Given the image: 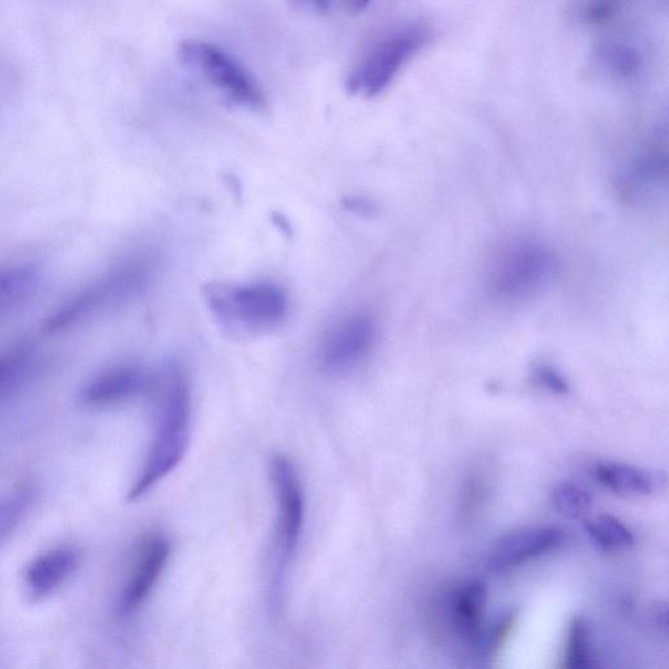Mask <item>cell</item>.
Returning <instances> with one entry per match:
<instances>
[{
    "label": "cell",
    "mask_w": 669,
    "mask_h": 669,
    "mask_svg": "<svg viewBox=\"0 0 669 669\" xmlns=\"http://www.w3.org/2000/svg\"><path fill=\"white\" fill-rule=\"evenodd\" d=\"M159 407L155 432L144 464L130 488L129 501H138L155 489L178 466L189 450L193 404L189 379L177 364L166 366L156 379Z\"/></svg>",
    "instance_id": "1"
},
{
    "label": "cell",
    "mask_w": 669,
    "mask_h": 669,
    "mask_svg": "<svg viewBox=\"0 0 669 669\" xmlns=\"http://www.w3.org/2000/svg\"><path fill=\"white\" fill-rule=\"evenodd\" d=\"M152 274L153 263L147 255H132L115 264L63 301L46 318L45 332L61 334L127 304L146 291Z\"/></svg>",
    "instance_id": "2"
},
{
    "label": "cell",
    "mask_w": 669,
    "mask_h": 669,
    "mask_svg": "<svg viewBox=\"0 0 669 669\" xmlns=\"http://www.w3.org/2000/svg\"><path fill=\"white\" fill-rule=\"evenodd\" d=\"M558 272L551 246L535 237H517L493 255L485 275L487 291L504 304H521L543 293Z\"/></svg>",
    "instance_id": "3"
},
{
    "label": "cell",
    "mask_w": 669,
    "mask_h": 669,
    "mask_svg": "<svg viewBox=\"0 0 669 669\" xmlns=\"http://www.w3.org/2000/svg\"><path fill=\"white\" fill-rule=\"evenodd\" d=\"M177 55L183 66L198 72L230 104L254 113L266 112L268 100L262 85L228 51L190 38L178 45Z\"/></svg>",
    "instance_id": "4"
},
{
    "label": "cell",
    "mask_w": 669,
    "mask_h": 669,
    "mask_svg": "<svg viewBox=\"0 0 669 669\" xmlns=\"http://www.w3.org/2000/svg\"><path fill=\"white\" fill-rule=\"evenodd\" d=\"M430 29L413 23L395 29L372 46L348 75L349 95L373 98L390 87L400 71L428 45Z\"/></svg>",
    "instance_id": "5"
},
{
    "label": "cell",
    "mask_w": 669,
    "mask_h": 669,
    "mask_svg": "<svg viewBox=\"0 0 669 669\" xmlns=\"http://www.w3.org/2000/svg\"><path fill=\"white\" fill-rule=\"evenodd\" d=\"M208 304L220 321L249 331L276 327L288 311V298L278 285L259 281L242 285H213Z\"/></svg>",
    "instance_id": "6"
},
{
    "label": "cell",
    "mask_w": 669,
    "mask_h": 669,
    "mask_svg": "<svg viewBox=\"0 0 669 669\" xmlns=\"http://www.w3.org/2000/svg\"><path fill=\"white\" fill-rule=\"evenodd\" d=\"M270 479L278 507L276 531V562L274 574L275 599H279L285 569L296 556L305 526V490L300 474L291 459L276 454L270 460Z\"/></svg>",
    "instance_id": "7"
},
{
    "label": "cell",
    "mask_w": 669,
    "mask_h": 669,
    "mask_svg": "<svg viewBox=\"0 0 669 669\" xmlns=\"http://www.w3.org/2000/svg\"><path fill=\"white\" fill-rule=\"evenodd\" d=\"M172 555V544L164 534L153 532L136 545L125 582L119 592V615L129 616L147 602L165 572Z\"/></svg>",
    "instance_id": "8"
},
{
    "label": "cell",
    "mask_w": 669,
    "mask_h": 669,
    "mask_svg": "<svg viewBox=\"0 0 669 669\" xmlns=\"http://www.w3.org/2000/svg\"><path fill=\"white\" fill-rule=\"evenodd\" d=\"M377 338V327L369 314L357 313L343 319L323 340L318 362L322 372L342 376L368 357Z\"/></svg>",
    "instance_id": "9"
},
{
    "label": "cell",
    "mask_w": 669,
    "mask_h": 669,
    "mask_svg": "<svg viewBox=\"0 0 669 669\" xmlns=\"http://www.w3.org/2000/svg\"><path fill=\"white\" fill-rule=\"evenodd\" d=\"M668 180V148L666 132L655 135L634 153L621 176L622 193L630 199H654L663 193Z\"/></svg>",
    "instance_id": "10"
},
{
    "label": "cell",
    "mask_w": 669,
    "mask_h": 669,
    "mask_svg": "<svg viewBox=\"0 0 669 669\" xmlns=\"http://www.w3.org/2000/svg\"><path fill=\"white\" fill-rule=\"evenodd\" d=\"M156 379L134 365H118L89 379L80 390L85 406L104 408L138 398L153 387Z\"/></svg>",
    "instance_id": "11"
},
{
    "label": "cell",
    "mask_w": 669,
    "mask_h": 669,
    "mask_svg": "<svg viewBox=\"0 0 669 669\" xmlns=\"http://www.w3.org/2000/svg\"><path fill=\"white\" fill-rule=\"evenodd\" d=\"M564 539V531L557 527H528L511 532L494 545L489 555V569L501 573L518 568L560 547Z\"/></svg>",
    "instance_id": "12"
},
{
    "label": "cell",
    "mask_w": 669,
    "mask_h": 669,
    "mask_svg": "<svg viewBox=\"0 0 669 669\" xmlns=\"http://www.w3.org/2000/svg\"><path fill=\"white\" fill-rule=\"evenodd\" d=\"M80 553L72 547H58L34 558L24 573L29 594L42 598L61 588L80 566Z\"/></svg>",
    "instance_id": "13"
},
{
    "label": "cell",
    "mask_w": 669,
    "mask_h": 669,
    "mask_svg": "<svg viewBox=\"0 0 669 669\" xmlns=\"http://www.w3.org/2000/svg\"><path fill=\"white\" fill-rule=\"evenodd\" d=\"M40 364V349L27 340L0 349V404L23 389L38 372Z\"/></svg>",
    "instance_id": "14"
},
{
    "label": "cell",
    "mask_w": 669,
    "mask_h": 669,
    "mask_svg": "<svg viewBox=\"0 0 669 669\" xmlns=\"http://www.w3.org/2000/svg\"><path fill=\"white\" fill-rule=\"evenodd\" d=\"M41 280V268L34 263L0 264V319L31 300Z\"/></svg>",
    "instance_id": "15"
},
{
    "label": "cell",
    "mask_w": 669,
    "mask_h": 669,
    "mask_svg": "<svg viewBox=\"0 0 669 669\" xmlns=\"http://www.w3.org/2000/svg\"><path fill=\"white\" fill-rule=\"evenodd\" d=\"M487 599L488 590L483 582L467 581L455 588L451 595V617L460 636L479 637Z\"/></svg>",
    "instance_id": "16"
},
{
    "label": "cell",
    "mask_w": 669,
    "mask_h": 669,
    "mask_svg": "<svg viewBox=\"0 0 669 669\" xmlns=\"http://www.w3.org/2000/svg\"><path fill=\"white\" fill-rule=\"evenodd\" d=\"M594 474L603 487L621 496H649L655 489L654 476L649 471L632 464L598 463Z\"/></svg>",
    "instance_id": "17"
},
{
    "label": "cell",
    "mask_w": 669,
    "mask_h": 669,
    "mask_svg": "<svg viewBox=\"0 0 669 669\" xmlns=\"http://www.w3.org/2000/svg\"><path fill=\"white\" fill-rule=\"evenodd\" d=\"M592 62L600 74L615 80H628L641 70L642 57L628 42L605 40L596 46Z\"/></svg>",
    "instance_id": "18"
},
{
    "label": "cell",
    "mask_w": 669,
    "mask_h": 669,
    "mask_svg": "<svg viewBox=\"0 0 669 669\" xmlns=\"http://www.w3.org/2000/svg\"><path fill=\"white\" fill-rule=\"evenodd\" d=\"M586 530L592 541L605 551H621L632 547L636 541L633 531L611 515H599L591 519L586 524Z\"/></svg>",
    "instance_id": "19"
},
{
    "label": "cell",
    "mask_w": 669,
    "mask_h": 669,
    "mask_svg": "<svg viewBox=\"0 0 669 669\" xmlns=\"http://www.w3.org/2000/svg\"><path fill=\"white\" fill-rule=\"evenodd\" d=\"M564 667L570 669H590L594 667L590 628H588L587 621L582 617L574 619L569 626Z\"/></svg>",
    "instance_id": "20"
},
{
    "label": "cell",
    "mask_w": 669,
    "mask_h": 669,
    "mask_svg": "<svg viewBox=\"0 0 669 669\" xmlns=\"http://www.w3.org/2000/svg\"><path fill=\"white\" fill-rule=\"evenodd\" d=\"M31 489L21 487L0 497V544L14 532L31 505Z\"/></svg>",
    "instance_id": "21"
},
{
    "label": "cell",
    "mask_w": 669,
    "mask_h": 669,
    "mask_svg": "<svg viewBox=\"0 0 669 669\" xmlns=\"http://www.w3.org/2000/svg\"><path fill=\"white\" fill-rule=\"evenodd\" d=\"M551 501L558 513L569 518L582 517L592 505L590 493L573 483L558 484L552 490Z\"/></svg>",
    "instance_id": "22"
},
{
    "label": "cell",
    "mask_w": 669,
    "mask_h": 669,
    "mask_svg": "<svg viewBox=\"0 0 669 669\" xmlns=\"http://www.w3.org/2000/svg\"><path fill=\"white\" fill-rule=\"evenodd\" d=\"M622 0H581L579 12L587 23H604L619 12Z\"/></svg>",
    "instance_id": "23"
},
{
    "label": "cell",
    "mask_w": 669,
    "mask_h": 669,
    "mask_svg": "<svg viewBox=\"0 0 669 669\" xmlns=\"http://www.w3.org/2000/svg\"><path fill=\"white\" fill-rule=\"evenodd\" d=\"M535 377L545 389L553 394L565 395L569 392V383L560 372L548 365H541L535 370Z\"/></svg>",
    "instance_id": "24"
},
{
    "label": "cell",
    "mask_w": 669,
    "mask_h": 669,
    "mask_svg": "<svg viewBox=\"0 0 669 669\" xmlns=\"http://www.w3.org/2000/svg\"><path fill=\"white\" fill-rule=\"evenodd\" d=\"M343 206L349 211L359 213V215H369V213L373 212L372 203L362 198H356V196L345 199Z\"/></svg>",
    "instance_id": "25"
},
{
    "label": "cell",
    "mask_w": 669,
    "mask_h": 669,
    "mask_svg": "<svg viewBox=\"0 0 669 669\" xmlns=\"http://www.w3.org/2000/svg\"><path fill=\"white\" fill-rule=\"evenodd\" d=\"M297 2L317 15H327L331 11L332 0H297Z\"/></svg>",
    "instance_id": "26"
},
{
    "label": "cell",
    "mask_w": 669,
    "mask_h": 669,
    "mask_svg": "<svg viewBox=\"0 0 669 669\" xmlns=\"http://www.w3.org/2000/svg\"><path fill=\"white\" fill-rule=\"evenodd\" d=\"M372 0H347L348 11L353 15H359L364 12Z\"/></svg>",
    "instance_id": "27"
}]
</instances>
